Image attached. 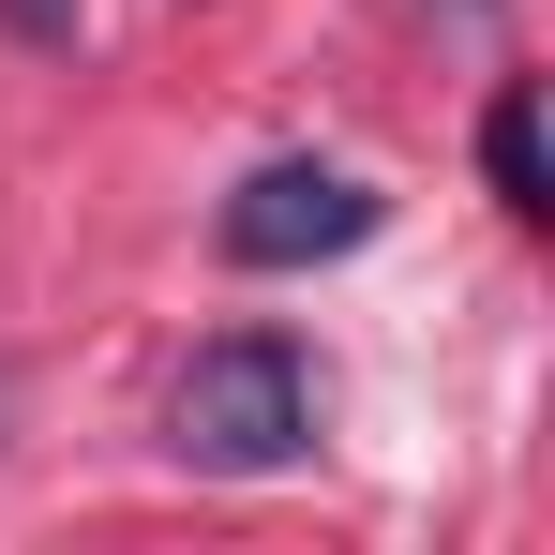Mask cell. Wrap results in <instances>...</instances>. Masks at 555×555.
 I'll return each instance as SVG.
<instances>
[{
    "label": "cell",
    "instance_id": "6da1fadb",
    "mask_svg": "<svg viewBox=\"0 0 555 555\" xmlns=\"http://www.w3.org/2000/svg\"><path fill=\"white\" fill-rule=\"evenodd\" d=\"M166 451L210 465V480H271V465L315 451V361L285 331H210L166 390Z\"/></svg>",
    "mask_w": 555,
    "mask_h": 555
},
{
    "label": "cell",
    "instance_id": "7a4b0ae2",
    "mask_svg": "<svg viewBox=\"0 0 555 555\" xmlns=\"http://www.w3.org/2000/svg\"><path fill=\"white\" fill-rule=\"evenodd\" d=\"M375 210H390V195L346 181V166H256V181L225 195V256H241V271H315V256H361Z\"/></svg>",
    "mask_w": 555,
    "mask_h": 555
},
{
    "label": "cell",
    "instance_id": "3957f363",
    "mask_svg": "<svg viewBox=\"0 0 555 555\" xmlns=\"http://www.w3.org/2000/svg\"><path fill=\"white\" fill-rule=\"evenodd\" d=\"M480 181L511 195L526 225H541V210H555V151H541V91H495V105H480Z\"/></svg>",
    "mask_w": 555,
    "mask_h": 555
}]
</instances>
